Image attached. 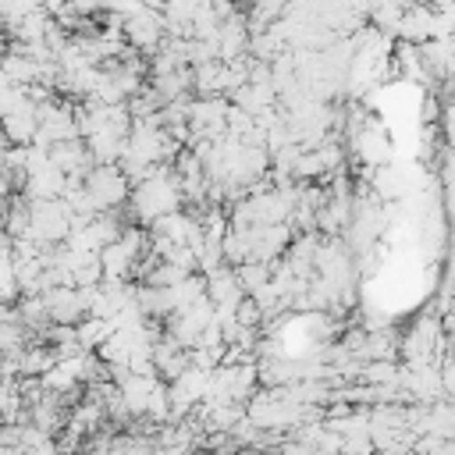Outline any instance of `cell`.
<instances>
[{
    "label": "cell",
    "mask_w": 455,
    "mask_h": 455,
    "mask_svg": "<svg viewBox=\"0 0 455 455\" xmlns=\"http://www.w3.org/2000/svg\"><path fill=\"white\" fill-rule=\"evenodd\" d=\"M18 25H21V28H28V18H25V14H21V21H18ZM32 25H43V18H39V14H36V18H32ZM46 28H50V25H46ZM46 28H32V36H36V39H39V36H46Z\"/></svg>",
    "instance_id": "obj_1"
}]
</instances>
